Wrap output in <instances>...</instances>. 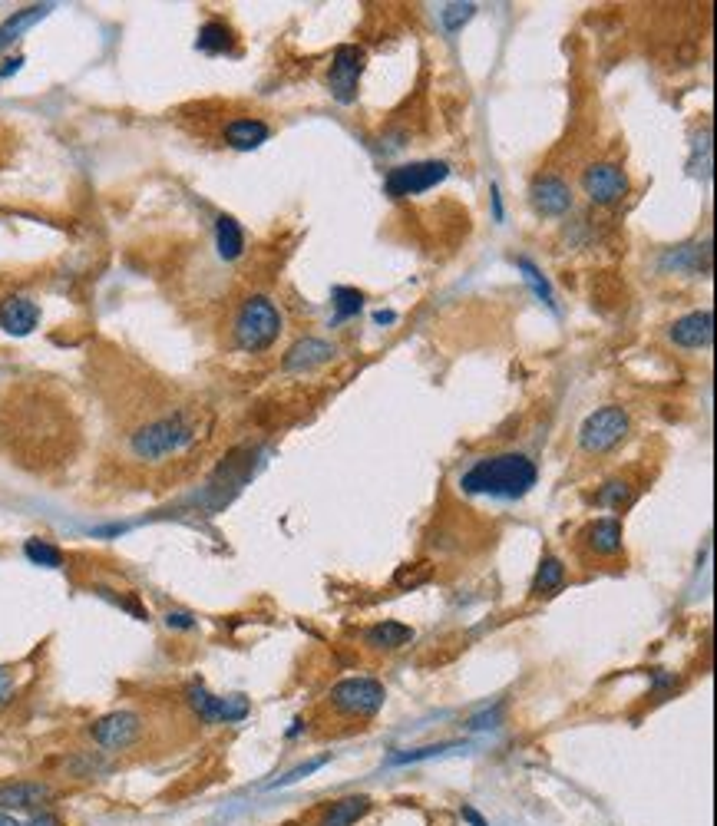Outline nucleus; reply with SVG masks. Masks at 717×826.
<instances>
[{
	"label": "nucleus",
	"mask_w": 717,
	"mask_h": 826,
	"mask_svg": "<svg viewBox=\"0 0 717 826\" xmlns=\"http://www.w3.org/2000/svg\"><path fill=\"white\" fill-rule=\"evenodd\" d=\"M539 480L536 463L526 453H496L476 460L470 470L460 476V489L470 496H490V499H523Z\"/></svg>",
	"instance_id": "1"
},
{
	"label": "nucleus",
	"mask_w": 717,
	"mask_h": 826,
	"mask_svg": "<svg viewBox=\"0 0 717 826\" xmlns=\"http://www.w3.org/2000/svg\"><path fill=\"white\" fill-rule=\"evenodd\" d=\"M195 437H199V430H195V423L186 417V413H169V417L143 423V427L129 437V450H133L136 460L159 463L182 450H189Z\"/></svg>",
	"instance_id": "2"
},
{
	"label": "nucleus",
	"mask_w": 717,
	"mask_h": 826,
	"mask_svg": "<svg viewBox=\"0 0 717 826\" xmlns=\"http://www.w3.org/2000/svg\"><path fill=\"white\" fill-rule=\"evenodd\" d=\"M235 344L242 347L245 354H262L271 344L278 341L281 334V311L278 304L265 295H252L242 301V308L235 314Z\"/></svg>",
	"instance_id": "3"
},
{
	"label": "nucleus",
	"mask_w": 717,
	"mask_h": 826,
	"mask_svg": "<svg viewBox=\"0 0 717 826\" xmlns=\"http://www.w3.org/2000/svg\"><path fill=\"white\" fill-rule=\"evenodd\" d=\"M628 413L625 407L618 404H608V407H599L592 410L589 417L582 420L579 427V447L585 453H608L612 447H618L625 437H628Z\"/></svg>",
	"instance_id": "4"
},
{
	"label": "nucleus",
	"mask_w": 717,
	"mask_h": 826,
	"mask_svg": "<svg viewBox=\"0 0 717 826\" xmlns=\"http://www.w3.org/2000/svg\"><path fill=\"white\" fill-rule=\"evenodd\" d=\"M450 176V166L443 159H423V162H407V166H394L384 176V192L390 199H407V195L430 192Z\"/></svg>",
	"instance_id": "5"
},
{
	"label": "nucleus",
	"mask_w": 717,
	"mask_h": 826,
	"mask_svg": "<svg viewBox=\"0 0 717 826\" xmlns=\"http://www.w3.org/2000/svg\"><path fill=\"white\" fill-rule=\"evenodd\" d=\"M186 701L195 711V717L205 724H238L245 721L252 704H248L245 694H212L205 684H189L186 688Z\"/></svg>",
	"instance_id": "6"
},
{
	"label": "nucleus",
	"mask_w": 717,
	"mask_h": 826,
	"mask_svg": "<svg viewBox=\"0 0 717 826\" xmlns=\"http://www.w3.org/2000/svg\"><path fill=\"white\" fill-rule=\"evenodd\" d=\"M384 684L374 678H344L331 688V704L347 717H374L384 708Z\"/></svg>",
	"instance_id": "7"
},
{
	"label": "nucleus",
	"mask_w": 717,
	"mask_h": 826,
	"mask_svg": "<svg viewBox=\"0 0 717 826\" xmlns=\"http://www.w3.org/2000/svg\"><path fill=\"white\" fill-rule=\"evenodd\" d=\"M90 737L93 744L106 754H119L129 751L139 737H143V717L136 711H110L103 717H96L90 724Z\"/></svg>",
	"instance_id": "8"
},
{
	"label": "nucleus",
	"mask_w": 717,
	"mask_h": 826,
	"mask_svg": "<svg viewBox=\"0 0 717 826\" xmlns=\"http://www.w3.org/2000/svg\"><path fill=\"white\" fill-rule=\"evenodd\" d=\"M364 60H367L364 50L354 47V43H344V47L334 50L328 86H331V96L338 103H354L357 100V86H361Z\"/></svg>",
	"instance_id": "9"
},
{
	"label": "nucleus",
	"mask_w": 717,
	"mask_h": 826,
	"mask_svg": "<svg viewBox=\"0 0 717 826\" xmlns=\"http://www.w3.org/2000/svg\"><path fill=\"white\" fill-rule=\"evenodd\" d=\"M582 189L595 205H615L628 195L632 182H628L622 166H615V162H595V166L585 169Z\"/></svg>",
	"instance_id": "10"
},
{
	"label": "nucleus",
	"mask_w": 717,
	"mask_h": 826,
	"mask_svg": "<svg viewBox=\"0 0 717 826\" xmlns=\"http://www.w3.org/2000/svg\"><path fill=\"white\" fill-rule=\"evenodd\" d=\"M57 797L47 780H0V810L14 813V810H43L47 803Z\"/></svg>",
	"instance_id": "11"
},
{
	"label": "nucleus",
	"mask_w": 717,
	"mask_h": 826,
	"mask_svg": "<svg viewBox=\"0 0 717 826\" xmlns=\"http://www.w3.org/2000/svg\"><path fill=\"white\" fill-rule=\"evenodd\" d=\"M334 357H338V347L321 341V338H301L288 347V354L281 357V367H285L288 374H308L314 367H324L331 364Z\"/></svg>",
	"instance_id": "12"
},
{
	"label": "nucleus",
	"mask_w": 717,
	"mask_h": 826,
	"mask_svg": "<svg viewBox=\"0 0 717 826\" xmlns=\"http://www.w3.org/2000/svg\"><path fill=\"white\" fill-rule=\"evenodd\" d=\"M668 338L675 341L678 347H688V351L711 347V341H714V314H711V308L691 311V314H684V318H678L675 324H671Z\"/></svg>",
	"instance_id": "13"
},
{
	"label": "nucleus",
	"mask_w": 717,
	"mask_h": 826,
	"mask_svg": "<svg viewBox=\"0 0 717 826\" xmlns=\"http://www.w3.org/2000/svg\"><path fill=\"white\" fill-rule=\"evenodd\" d=\"M37 324H40V304L34 298L14 295L0 304V328L7 334H14V338H27Z\"/></svg>",
	"instance_id": "14"
},
{
	"label": "nucleus",
	"mask_w": 717,
	"mask_h": 826,
	"mask_svg": "<svg viewBox=\"0 0 717 826\" xmlns=\"http://www.w3.org/2000/svg\"><path fill=\"white\" fill-rule=\"evenodd\" d=\"M529 199L536 205V212H542V215H562L572 209V189L559 176H542L532 182Z\"/></svg>",
	"instance_id": "15"
},
{
	"label": "nucleus",
	"mask_w": 717,
	"mask_h": 826,
	"mask_svg": "<svg viewBox=\"0 0 717 826\" xmlns=\"http://www.w3.org/2000/svg\"><path fill=\"white\" fill-rule=\"evenodd\" d=\"M268 136H271V126L262 123V119H232V123L225 126V143L242 152L268 143Z\"/></svg>",
	"instance_id": "16"
},
{
	"label": "nucleus",
	"mask_w": 717,
	"mask_h": 826,
	"mask_svg": "<svg viewBox=\"0 0 717 826\" xmlns=\"http://www.w3.org/2000/svg\"><path fill=\"white\" fill-rule=\"evenodd\" d=\"M50 10H53V4H34V7L14 10V14H10L4 24H0V50H7L10 43H17L30 27L40 24V20L47 17Z\"/></svg>",
	"instance_id": "17"
},
{
	"label": "nucleus",
	"mask_w": 717,
	"mask_h": 826,
	"mask_svg": "<svg viewBox=\"0 0 717 826\" xmlns=\"http://www.w3.org/2000/svg\"><path fill=\"white\" fill-rule=\"evenodd\" d=\"M364 641L371 648H380V651H397L414 641V628L404 625V622H377L364 632Z\"/></svg>",
	"instance_id": "18"
},
{
	"label": "nucleus",
	"mask_w": 717,
	"mask_h": 826,
	"mask_svg": "<svg viewBox=\"0 0 717 826\" xmlns=\"http://www.w3.org/2000/svg\"><path fill=\"white\" fill-rule=\"evenodd\" d=\"M585 539H589V549L599 552V556H615V552H622L625 532H622V523H618V519L608 516V519H595L589 532H585Z\"/></svg>",
	"instance_id": "19"
},
{
	"label": "nucleus",
	"mask_w": 717,
	"mask_h": 826,
	"mask_svg": "<svg viewBox=\"0 0 717 826\" xmlns=\"http://www.w3.org/2000/svg\"><path fill=\"white\" fill-rule=\"evenodd\" d=\"M215 248H219V258L225 262H235L245 252V232L232 215H219L215 219Z\"/></svg>",
	"instance_id": "20"
},
{
	"label": "nucleus",
	"mask_w": 717,
	"mask_h": 826,
	"mask_svg": "<svg viewBox=\"0 0 717 826\" xmlns=\"http://www.w3.org/2000/svg\"><path fill=\"white\" fill-rule=\"evenodd\" d=\"M367 813H371V797H344L338 803H331L321 826H354L357 820H364Z\"/></svg>",
	"instance_id": "21"
},
{
	"label": "nucleus",
	"mask_w": 717,
	"mask_h": 826,
	"mask_svg": "<svg viewBox=\"0 0 717 826\" xmlns=\"http://www.w3.org/2000/svg\"><path fill=\"white\" fill-rule=\"evenodd\" d=\"M195 47L202 53H212V57H219V53H228L235 47V34L232 27L225 24V20H209L202 30H199V40H195Z\"/></svg>",
	"instance_id": "22"
},
{
	"label": "nucleus",
	"mask_w": 717,
	"mask_h": 826,
	"mask_svg": "<svg viewBox=\"0 0 717 826\" xmlns=\"http://www.w3.org/2000/svg\"><path fill=\"white\" fill-rule=\"evenodd\" d=\"M562 582H566V565H562L556 556H542L539 572H536V582H532V592H536V595H552V592L562 589Z\"/></svg>",
	"instance_id": "23"
},
{
	"label": "nucleus",
	"mask_w": 717,
	"mask_h": 826,
	"mask_svg": "<svg viewBox=\"0 0 717 826\" xmlns=\"http://www.w3.org/2000/svg\"><path fill=\"white\" fill-rule=\"evenodd\" d=\"M24 556L34 565H43V569H63V552L47 539H27Z\"/></svg>",
	"instance_id": "24"
},
{
	"label": "nucleus",
	"mask_w": 717,
	"mask_h": 826,
	"mask_svg": "<svg viewBox=\"0 0 717 826\" xmlns=\"http://www.w3.org/2000/svg\"><path fill=\"white\" fill-rule=\"evenodd\" d=\"M331 298H334V324L354 318V314H361L364 308V295L357 288H334Z\"/></svg>",
	"instance_id": "25"
},
{
	"label": "nucleus",
	"mask_w": 717,
	"mask_h": 826,
	"mask_svg": "<svg viewBox=\"0 0 717 826\" xmlns=\"http://www.w3.org/2000/svg\"><path fill=\"white\" fill-rule=\"evenodd\" d=\"M516 265H519V271H523V278L529 281V288L536 291V298H539L542 304H546V308L556 311V295H552L546 275H542V271H539L536 265H532L529 258H516Z\"/></svg>",
	"instance_id": "26"
},
{
	"label": "nucleus",
	"mask_w": 717,
	"mask_h": 826,
	"mask_svg": "<svg viewBox=\"0 0 717 826\" xmlns=\"http://www.w3.org/2000/svg\"><path fill=\"white\" fill-rule=\"evenodd\" d=\"M460 744H430V747H417V751H400V754H390L387 764H417V760H430V757H440L447 751H456Z\"/></svg>",
	"instance_id": "27"
},
{
	"label": "nucleus",
	"mask_w": 717,
	"mask_h": 826,
	"mask_svg": "<svg viewBox=\"0 0 717 826\" xmlns=\"http://www.w3.org/2000/svg\"><path fill=\"white\" fill-rule=\"evenodd\" d=\"M473 14H476V4H450V7L440 10V20H443V27H447L450 34H456V30H460Z\"/></svg>",
	"instance_id": "28"
},
{
	"label": "nucleus",
	"mask_w": 717,
	"mask_h": 826,
	"mask_svg": "<svg viewBox=\"0 0 717 826\" xmlns=\"http://www.w3.org/2000/svg\"><path fill=\"white\" fill-rule=\"evenodd\" d=\"M599 503H605V506H622V503H628V483H608L602 493H599Z\"/></svg>",
	"instance_id": "29"
},
{
	"label": "nucleus",
	"mask_w": 717,
	"mask_h": 826,
	"mask_svg": "<svg viewBox=\"0 0 717 826\" xmlns=\"http://www.w3.org/2000/svg\"><path fill=\"white\" fill-rule=\"evenodd\" d=\"M324 764H328V757H318V760H311V764H304V767H295V770H291L288 777L275 780V784H271V790H275V787H288V784H295V780H301V777L314 774V770H318V767H324Z\"/></svg>",
	"instance_id": "30"
},
{
	"label": "nucleus",
	"mask_w": 717,
	"mask_h": 826,
	"mask_svg": "<svg viewBox=\"0 0 717 826\" xmlns=\"http://www.w3.org/2000/svg\"><path fill=\"white\" fill-rule=\"evenodd\" d=\"M430 579V565H420V572H410V569H400L397 572V585H410V589H414V585H420V582H427Z\"/></svg>",
	"instance_id": "31"
},
{
	"label": "nucleus",
	"mask_w": 717,
	"mask_h": 826,
	"mask_svg": "<svg viewBox=\"0 0 717 826\" xmlns=\"http://www.w3.org/2000/svg\"><path fill=\"white\" fill-rule=\"evenodd\" d=\"M166 625L176 628V632H189V628H195V615L192 612H169Z\"/></svg>",
	"instance_id": "32"
},
{
	"label": "nucleus",
	"mask_w": 717,
	"mask_h": 826,
	"mask_svg": "<svg viewBox=\"0 0 717 826\" xmlns=\"http://www.w3.org/2000/svg\"><path fill=\"white\" fill-rule=\"evenodd\" d=\"M27 826H63V820H60V817H57V813H53V810H47V807H43V810H34V813H30Z\"/></svg>",
	"instance_id": "33"
},
{
	"label": "nucleus",
	"mask_w": 717,
	"mask_h": 826,
	"mask_svg": "<svg viewBox=\"0 0 717 826\" xmlns=\"http://www.w3.org/2000/svg\"><path fill=\"white\" fill-rule=\"evenodd\" d=\"M10 698H14V675H10L4 665H0V704L10 701Z\"/></svg>",
	"instance_id": "34"
},
{
	"label": "nucleus",
	"mask_w": 717,
	"mask_h": 826,
	"mask_svg": "<svg viewBox=\"0 0 717 826\" xmlns=\"http://www.w3.org/2000/svg\"><path fill=\"white\" fill-rule=\"evenodd\" d=\"M20 63H24V57H10V60H7V67H0V80H7L10 73H17V70H20Z\"/></svg>",
	"instance_id": "35"
},
{
	"label": "nucleus",
	"mask_w": 717,
	"mask_h": 826,
	"mask_svg": "<svg viewBox=\"0 0 717 826\" xmlns=\"http://www.w3.org/2000/svg\"><path fill=\"white\" fill-rule=\"evenodd\" d=\"M463 820H470L473 826H490V823H486V820L480 817V813L473 810V807H463Z\"/></svg>",
	"instance_id": "36"
},
{
	"label": "nucleus",
	"mask_w": 717,
	"mask_h": 826,
	"mask_svg": "<svg viewBox=\"0 0 717 826\" xmlns=\"http://www.w3.org/2000/svg\"><path fill=\"white\" fill-rule=\"evenodd\" d=\"M0 826H27V823H20V820L14 817V813H4V810H0Z\"/></svg>",
	"instance_id": "37"
},
{
	"label": "nucleus",
	"mask_w": 717,
	"mask_h": 826,
	"mask_svg": "<svg viewBox=\"0 0 717 826\" xmlns=\"http://www.w3.org/2000/svg\"><path fill=\"white\" fill-rule=\"evenodd\" d=\"M394 318H397L394 311H377V314H374V321H377V324H390Z\"/></svg>",
	"instance_id": "38"
}]
</instances>
